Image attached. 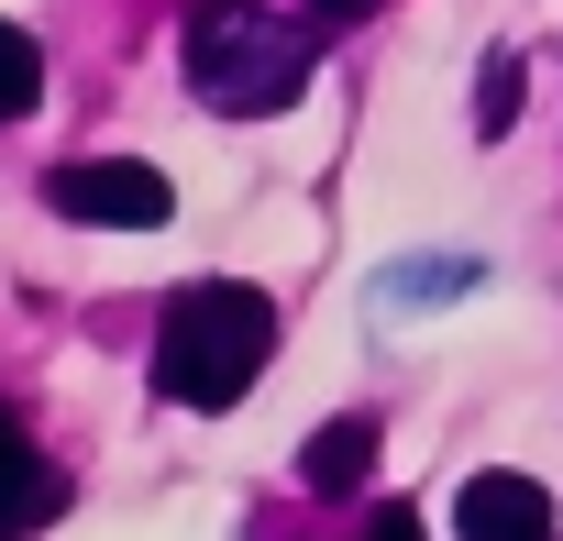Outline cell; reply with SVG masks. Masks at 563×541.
<instances>
[{
	"label": "cell",
	"instance_id": "obj_6",
	"mask_svg": "<svg viewBox=\"0 0 563 541\" xmlns=\"http://www.w3.org/2000/svg\"><path fill=\"white\" fill-rule=\"evenodd\" d=\"M56 508H67V475H56V464H45V453L23 442V508H12V541H34V530H45Z\"/></svg>",
	"mask_w": 563,
	"mask_h": 541
},
{
	"label": "cell",
	"instance_id": "obj_2",
	"mask_svg": "<svg viewBox=\"0 0 563 541\" xmlns=\"http://www.w3.org/2000/svg\"><path fill=\"white\" fill-rule=\"evenodd\" d=\"M188 78L210 111H288L310 89V34L265 0H199L188 12Z\"/></svg>",
	"mask_w": 563,
	"mask_h": 541
},
{
	"label": "cell",
	"instance_id": "obj_7",
	"mask_svg": "<svg viewBox=\"0 0 563 541\" xmlns=\"http://www.w3.org/2000/svg\"><path fill=\"white\" fill-rule=\"evenodd\" d=\"M34 100H45V56H34V34H0V111L23 122Z\"/></svg>",
	"mask_w": 563,
	"mask_h": 541
},
{
	"label": "cell",
	"instance_id": "obj_5",
	"mask_svg": "<svg viewBox=\"0 0 563 541\" xmlns=\"http://www.w3.org/2000/svg\"><path fill=\"white\" fill-rule=\"evenodd\" d=\"M376 442H387V431H376V409L321 420V431H310V453H299V486H310V497H354V486L376 475Z\"/></svg>",
	"mask_w": 563,
	"mask_h": 541
},
{
	"label": "cell",
	"instance_id": "obj_9",
	"mask_svg": "<svg viewBox=\"0 0 563 541\" xmlns=\"http://www.w3.org/2000/svg\"><path fill=\"white\" fill-rule=\"evenodd\" d=\"M431 288H442V299H453V288H475V265H464V254H442V265H398V277H387V299H431Z\"/></svg>",
	"mask_w": 563,
	"mask_h": 541
},
{
	"label": "cell",
	"instance_id": "obj_3",
	"mask_svg": "<svg viewBox=\"0 0 563 541\" xmlns=\"http://www.w3.org/2000/svg\"><path fill=\"white\" fill-rule=\"evenodd\" d=\"M45 210H67L89 232H155L166 221V166H144V155H78V166L45 177Z\"/></svg>",
	"mask_w": 563,
	"mask_h": 541
},
{
	"label": "cell",
	"instance_id": "obj_1",
	"mask_svg": "<svg viewBox=\"0 0 563 541\" xmlns=\"http://www.w3.org/2000/svg\"><path fill=\"white\" fill-rule=\"evenodd\" d=\"M265 354H276V310H265V288H243V277H199V288H177L166 299V321H155V398H177V409H232L254 376H265Z\"/></svg>",
	"mask_w": 563,
	"mask_h": 541
},
{
	"label": "cell",
	"instance_id": "obj_4",
	"mask_svg": "<svg viewBox=\"0 0 563 541\" xmlns=\"http://www.w3.org/2000/svg\"><path fill=\"white\" fill-rule=\"evenodd\" d=\"M453 541H552V497L530 475H475L453 497Z\"/></svg>",
	"mask_w": 563,
	"mask_h": 541
},
{
	"label": "cell",
	"instance_id": "obj_11",
	"mask_svg": "<svg viewBox=\"0 0 563 541\" xmlns=\"http://www.w3.org/2000/svg\"><path fill=\"white\" fill-rule=\"evenodd\" d=\"M310 12H321V23H365V12H376V0H310Z\"/></svg>",
	"mask_w": 563,
	"mask_h": 541
},
{
	"label": "cell",
	"instance_id": "obj_8",
	"mask_svg": "<svg viewBox=\"0 0 563 541\" xmlns=\"http://www.w3.org/2000/svg\"><path fill=\"white\" fill-rule=\"evenodd\" d=\"M508 111H519V56L497 45L486 56V89H475V133H508Z\"/></svg>",
	"mask_w": 563,
	"mask_h": 541
},
{
	"label": "cell",
	"instance_id": "obj_10",
	"mask_svg": "<svg viewBox=\"0 0 563 541\" xmlns=\"http://www.w3.org/2000/svg\"><path fill=\"white\" fill-rule=\"evenodd\" d=\"M365 541H420V508H376V519H365Z\"/></svg>",
	"mask_w": 563,
	"mask_h": 541
}]
</instances>
